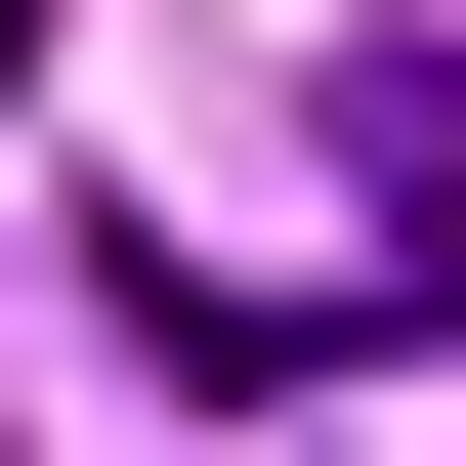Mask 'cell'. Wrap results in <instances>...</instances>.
<instances>
[{
    "label": "cell",
    "instance_id": "6da1fadb",
    "mask_svg": "<svg viewBox=\"0 0 466 466\" xmlns=\"http://www.w3.org/2000/svg\"><path fill=\"white\" fill-rule=\"evenodd\" d=\"M339 297H466V43H339Z\"/></svg>",
    "mask_w": 466,
    "mask_h": 466
}]
</instances>
